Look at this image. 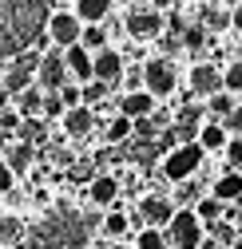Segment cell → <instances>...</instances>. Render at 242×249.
<instances>
[{
    "label": "cell",
    "mask_w": 242,
    "mask_h": 249,
    "mask_svg": "<svg viewBox=\"0 0 242 249\" xmlns=\"http://www.w3.org/2000/svg\"><path fill=\"white\" fill-rule=\"evenodd\" d=\"M202 222L195 217V210L191 206H183V210H175L171 213V222L163 226V237H167V249H199L202 245Z\"/></svg>",
    "instance_id": "cell-1"
},
{
    "label": "cell",
    "mask_w": 242,
    "mask_h": 249,
    "mask_svg": "<svg viewBox=\"0 0 242 249\" xmlns=\"http://www.w3.org/2000/svg\"><path fill=\"white\" fill-rule=\"evenodd\" d=\"M202 159H206V154H202L199 142H179V146L167 150V159H163V178L167 182H187V178L199 174Z\"/></svg>",
    "instance_id": "cell-2"
},
{
    "label": "cell",
    "mask_w": 242,
    "mask_h": 249,
    "mask_svg": "<svg viewBox=\"0 0 242 249\" xmlns=\"http://www.w3.org/2000/svg\"><path fill=\"white\" fill-rule=\"evenodd\" d=\"M175 87H179V71L171 59H147L143 64V91H151L155 99H167L175 95Z\"/></svg>",
    "instance_id": "cell-3"
},
{
    "label": "cell",
    "mask_w": 242,
    "mask_h": 249,
    "mask_svg": "<svg viewBox=\"0 0 242 249\" xmlns=\"http://www.w3.org/2000/svg\"><path fill=\"white\" fill-rule=\"evenodd\" d=\"M123 28H127L131 40H155L163 32V12H155V8H131L127 20H123Z\"/></svg>",
    "instance_id": "cell-4"
},
{
    "label": "cell",
    "mask_w": 242,
    "mask_h": 249,
    "mask_svg": "<svg viewBox=\"0 0 242 249\" xmlns=\"http://www.w3.org/2000/svg\"><path fill=\"white\" fill-rule=\"evenodd\" d=\"M123 55H119L111 44L107 48H100V52H92V79H100V83H107V87H115L119 83V75H123Z\"/></svg>",
    "instance_id": "cell-5"
},
{
    "label": "cell",
    "mask_w": 242,
    "mask_h": 249,
    "mask_svg": "<svg viewBox=\"0 0 242 249\" xmlns=\"http://www.w3.org/2000/svg\"><path fill=\"white\" fill-rule=\"evenodd\" d=\"M80 32H83V24L76 20V12H52V16H48V40H52L56 48L80 44Z\"/></svg>",
    "instance_id": "cell-6"
},
{
    "label": "cell",
    "mask_w": 242,
    "mask_h": 249,
    "mask_svg": "<svg viewBox=\"0 0 242 249\" xmlns=\"http://www.w3.org/2000/svg\"><path fill=\"white\" fill-rule=\"evenodd\" d=\"M64 83H68L64 55H60V52H48V55H40V64H36V87H40V91H60Z\"/></svg>",
    "instance_id": "cell-7"
},
{
    "label": "cell",
    "mask_w": 242,
    "mask_h": 249,
    "mask_svg": "<svg viewBox=\"0 0 242 249\" xmlns=\"http://www.w3.org/2000/svg\"><path fill=\"white\" fill-rule=\"evenodd\" d=\"M187 83H191V95L210 99L215 91H222V68H215V64H195Z\"/></svg>",
    "instance_id": "cell-8"
},
{
    "label": "cell",
    "mask_w": 242,
    "mask_h": 249,
    "mask_svg": "<svg viewBox=\"0 0 242 249\" xmlns=\"http://www.w3.org/2000/svg\"><path fill=\"white\" fill-rule=\"evenodd\" d=\"M179 206L171 202V198H163V194H147L143 202H139V217H143V226H155V230H163L167 222H171V213H175Z\"/></svg>",
    "instance_id": "cell-9"
},
{
    "label": "cell",
    "mask_w": 242,
    "mask_h": 249,
    "mask_svg": "<svg viewBox=\"0 0 242 249\" xmlns=\"http://www.w3.org/2000/svg\"><path fill=\"white\" fill-rule=\"evenodd\" d=\"M87 202L100 206V210H111L119 202V178L115 174H96L87 182Z\"/></svg>",
    "instance_id": "cell-10"
},
{
    "label": "cell",
    "mask_w": 242,
    "mask_h": 249,
    "mask_svg": "<svg viewBox=\"0 0 242 249\" xmlns=\"http://www.w3.org/2000/svg\"><path fill=\"white\" fill-rule=\"evenodd\" d=\"M159 107V99L151 95V91H123V95H119V115H127V119H147L151 111Z\"/></svg>",
    "instance_id": "cell-11"
},
{
    "label": "cell",
    "mask_w": 242,
    "mask_h": 249,
    "mask_svg": "<svg viewBox=\"0 0 242 249\" xmlns=\"http://www.w3.org/2000/svg\"><path fill=\"white\" fill-rule=\"evenodd\" d=\"M60 55H64V68H68V79L72 83H87V79H92V52H87V48L72 44V48H64Z\"/></svg>",
    "instance_id": "cell-12"
},
{
    "label": "cell",
    "mask_w": 242,
    "mask_h": 249,
    "mask_svg": "<svg viewBox=\"0 0 242 249\" xmlns=\"http://www.w3.org/2000/svg\"><path fill=\"white\" fill-rule=\"evenodd\" d=\"M60 123H64V135H72V139H83L87 131L96 127V111L92 107H68L64 115H60Z\"/></svg>",
    "instance_id": "cell-13"
},
{
    "label": "cell",
    "mask_w": 242,
    "mask_h": 249,
    "mask_svg": "<svg viewBox=\"0 0 242 249\" xmlns=\"http://www.w3.org/2000/svg\"><path fill=\"white\" fill-rule=\"evenodd\" d=\"M195 142L202 146V154H215V150H222V146L230 142V135L222 131V123L206 119V123H199V135H195Z\"/></svg>",
    "instance_id": "cell-14"
},
{
    "label": "cell",
    "mask_w": 242,
    "mask_h": 249,
    "mask_svg": "<svg viewBox=\"0 0 242 249\" xmlns=\"http://www.w3.org/2000/svg\"><path fill=\"white\" fill-rule=\"evenodd\" d=\"M210 194H215L219 202H226V206L238 202V198H242V174H238V170H222L215 182H210Z\"/></svg>",
    "instance_id": "cell-15"
},
{
    "label": "cell",
    "mask_w": 242,
    "mask_h": 249,
    "mask_svg": "<svg viewBox=\"0 0 242 249\" xmlns=\"http://www.w3.org/2000/svg\"><path fill=\"white\" fill-rule=\"evenodd\" d=\"M111 4L115 0H76V20L80 24H103L107 16H111Z\"/></svg>",
    "instance_id": "cell-16"
},
{
    "label": "cell",
    "mask_w": 242,
    "mask_h": 249,
    "mask_svg": "<svg viewBox=\"0 0 242 249\" xmlns=\"http://www.w3.org/2000/svg\"><path fill=\"white\" fill-rule=\"evenodd\" d=\"M191 210H195V217L202 222V230H206V226H215V222H222V217H226V202H219L215 194H202V198H199V202H195Z\"/></svg>",
    "instance_id": "cell-17"
},
{
    "label": "cell",
    "mask_w": 242,
    "mask_h": 249,
    "mask_svg": "<svg viewBox=\"0 0 242 249\" xmlns=\"http://www.w3.org/2000/svg\"><path fill=\"white\" fill-rule=\"evenodd\" d=\"M100 230H103V237H107V241H123V237H127V230H131V217L119 210V206H111V210L103 213V226H100Z\"/></svg>",
    "instance_id": "cell-18"
},
{
    "label": "cell",
    "mask_w": 242,
    "mask_h": 249,
    "mask_svg": "<svg viewBox=\"0 0 242 249\" xmlns=\"http://www.w3.org/2000/svg\"><path fill=\"white\" fill-rule=\"evenodd\" d=\"M4 162H8V166H12V174L20 178L28 166L36 162V150H32V142H20V139H16V142L8 146V154H4Z\"/></svg>",
    "instance_id": "cell-19"
},
{
    "label": "cell",
    "mask_w": 242,
    "mask_h": 249,
    "mask_svg": "<svg viewBox=\"0 0 242 249\" xmlns=\"http://www.w3.org/2000/svg\"><path fill=\"white\" fill-rule=\"evenodd\" d=\"M40 103H44V91L32 83V87H24L20 95H16V111L20 119H40Z\"/></svg>",
    "instance_id": "cell-20"
},
{
    "label": "cell",
    "mask_w": 242,
    "mask_h": 249,
    "mask_svg": "<svg viewBox=\"0 0 242 249\" xmlns=\"http://www.w3.org/2000/svg\"><path fill=\"white\" fill-rule=\"evenodd\" d=\"M234 107H238V99L230 95V91H215V95L206 99V107H202V111H206V119H215V123H222V119H226V115H230Z\"/></svg>",
    "instance_id": "cell-21"
},
{
    "label": "cell",
    "mask_w": 242,
    "mask_h": 249,
    "mask_svg": "<svg viewBox=\"0 0 242 249\" xmlns=\"http://www.w3.org/2000/svg\"><path fill=\"white\" fill-rule=\"evenodd\" d=\"M206 44H210V32L202 24H187L183 36H179V48H183V52H202Z\"/></svg>",
    "instance_id": "cell-22"
},
{
    "label": "cell",
    "mask_w": 242,
    "mask_h": 249,
    "mask_svg": "<svg viewBox=\"0 0 242 249\" xmlns=\"http://www.w3.org/2000/svg\"><path fill=\"white\" fill-rule=\"evenodd\" d=\"M222 91H230L234 99H242V59H230L222 68Z\"/></svg>",
    "instance_id": "cell-23"
},
{
    "label": "cell",
    "mask_w": 242,
    "mask_h": 249,
    "mask_svg": "<svg viewBox=\"0 0 242 249\" xmlns=\"http://www.w3.org/2000/svg\"><path fill=\"white\" fill-rule=\"evenodd\" d=\"M103 139H107L111 146H115V142H127V139H131V119H127V115H115L107 127H103Z\"/></svg>",
    "instance_id": "cell-24"
},
{
    "label": "cell",
    "mask_w": 242,
    "mask_h": 249,
    "mask_svg": "<svg viewBox=\"0 0 242 249\" xmlns=\"http://www.w3.org/2000/svg\"><path fill=\"white\" fill-rule=\"evenodd\" d=\"M80 48H87V52L107 48V32H103V24H83V32H80Z\"/></svg>",
    "instance_id": "cell-25"
},
{
    "label": "cell",
    "mask_w": 242,
    "mask_h": 249,
    "mask_svg": "<svg viewBox=\"0 0 242 249\" xmlns=\"http://www.w3.org/2000/svg\"><path fill=\"white\" fill-rule=\"evenodd\" d=\"M131 245H135V249H167V237H163V230H155V226H143Z\"/></svg>",
    "instance_id": "cell-26"
},
{
    "label": "cell",
    "mask_w": 242,
    "mask_h": 249,
    "mask_svg": "<svg viewBox=\"0 0 242 249\" xmlns=\"http://www.w3.org/2000/svg\"><path fill=\"white\" fill-rule=\"evenodd\" d=\"M107 83H100V79H87V83H80V99H83V107H96L100 99H107Z\"/></svg>",
    "instance_id": "cell-27"
},
{
    "label": "cell",
    "mask_w": 242,
    "mask_h": 249,
    "mask_svg": "<svg viewBox=\"0 0 242 249\" xmlns=\"http://www.w3.org/2000/svg\"><path fill=\"white\" fill-rule=\"evenodd\" d=\"M222 154H226V166L242 174V135H230V142L222 146Z\"/></svg>",
    "instance_id": "cell-28"
},
{
    "label": "cell",
    "mask_w": 242,
    "mask_h": 249,
    "mask_svg": "<svg viewBox=\"0 0 242 249\" xmlns=\"http://www.w3.org/2000/svg\"><path fill=\"white\" fill-rule=\"evenodd\" d=\"M64 111H68V107L60 103V95H56V91H44V103H40V119H60Z\"/></svg>",
    "instance_id": "cell-29"
},
{
    "label": "cell",
    "mask_w": 242,
    "mask_h": 249,
    "mask_svg": "<svg viewBox=\"0 0 242 249\" xmlns=\"http://www.w3.org/2000/svg\"><path fill=\"white\" fill-rule=\"evenodd\" d=\"M202 28H206V32H226V28H230V12H222V8H215V12H206Z\"/></svg>",
    "instance_id": "cell-30"
},
{
    "label": "cell",
    "mask_w": 242,
    "mask_h": 249,
    "mask_svg": "<svg viewBox=\"0 0 242 249\" xmlns=\"http://www.w3.org/2000/svg\"><path fill=\"white\" fill-rule=\"evenodd\" d=\"M16 131H20V142H36L40 131H44V123H40V119H20Z\"/></svg>",
    "instance_id": "cell-31"
},
{
    "label": "cell",
    "mask_w": 242,
    "mask_h": 249,
    "mask_svg": "<svg viewBox=\"0 0 242 249\" xmlns=\"http://www.w3.org/2000/svg\"><path fill=\"white\" fill-rule=\"evenodd\" d=\"M56 95H60V103H64V107H80V103H83V99H80V83H72V79L60 87Z\"/></svg>",
    "instance_id": "cell-32"
},
{
    "label": "cell",
    "mask_w": 242,
    "mask_h": 249,
    "mask_svg": "<svg viewBox=\"0 0 242 249\" xmlns=\"http://www.w3.org/2000/svg\"><path fill=\"white\" fill-rule=\"evenodd\" d=\"M222 131H226V135H242V103L222 119Z\"/></svg>",
    "instance_id": "cell-33"
},
{
    "label": "cell",
    "mask_w": 242,
    "mask_h": 249,
    "mask_svg": "<svg viewBox=\"0 0 242 249\" xmlns=\"http://www.w3.org/2000/svg\"><path fill=\"white\" fill-rule=\"evenodd\" d=\"M16 186V174H12V166L4 162V154H0V194H8Z\"/></svg>",
    "instance_id": "cell-34"
},
{
    "label": "cell",
    "mask_w": 242,
    "mask_h": 249,
    "mask_svg": "<svg viewBox=\"0 0 242 249\" xmlns=\"http://www.w3.org/2000/svg\"><path fill=\"white\" fill-rule=\"evenodd\" d=\"M175 186H179V194H175L179 202H199V190H195L191 178H187V182H175Z\"/></svg>",
    "instance_id": "cell-35"
},
{
    "label": "cell",
    "mask_w": 242,
    "mask_h": 249,
    "mask_svg": "<svg viewBox=\"0 0 242 249\" xmlns=\"http://www.w3.org/2000/svg\"><path fill=\"white\" fill-rule=\"evenodd\" d=\"M226 217H234V230H242V198L226 206Z\"/></svg>",
    "instance_id": "cell-36"
},
{
    "label": "cell",
    "mask_w": 242,
    "mask_h": 249,
    "mask_svg": "<svg viewBox=\"0 0 242 249\" xmlns=\"http://www.w3.org/2000/svg\"><path fill=\"white\" fill-rule=\"evenodd\" d=\"M175 0H147V8H155V12H171Z\"/></svg>",
    "instance_id": "cell-37"
},
{
    "label": "cell",
    "mask_w": 242,
    "mask_h": 249,
    "mask_svg": "<svg viewBox=\"0 0 242 249\" xmlns=\"http://www.w3.org/2000/svg\"><path fill=\"white\" fill-rule=\"evenodd\" d=\"M230 28H238V32H242V4L230 8Z\"/></svg>",
    "instance_id": "cell-38"
},
{
    "label": "cell",
    "mask_w": 242,
    "mask_h": 249,
    "mask_svg": "<svg viewBox=\"0 0 242 249\" xmlns=\"http://www.w3.org/2000/svg\"><path fill=\"white\" fill-rule=\"evenodd\" d=\"M107 249H135V245H127V241H111Z\"/></svg>",
    "instance_id": "cell-39"
},
{
    "label": "cell",
    "mask_w": 242,
    "mask_h": 249,
    "mask_svg": "<svg viewBox=\"0 0 242 249\" xmlns=\"http://www.w3.org/2000/svg\"><path fill=\"white\" fill-rule=\"evenodd\" d=\"M222 4H226V8H234V4H242V0H222Z\"/></svg>",
    "instance_id": "cell-40"
},
{
    "label": "cell",
    "mask_w": 242,
    "mask_h": 249,
    "mask_svg": "<svg viewBox=\"0 0 242 249\" xmlns=\"http://www.w3.org/2000/svg\"><path fill=\"white\" fill-rule=\"evenodd\" d=\"M0 91H4V71H0Z\"/></svg>",
    "instance_id": "cell-41"
},
{
    "label": "cell",
    "mask_w": 242,
    "mask_h": 249,
    "mask_svg": "<svg viewBox=\"0 0 242 249\" xmlns=\"http://www.w3.org/2000/svg\"><path fill=\"white\" fill-rule=\"evenodd\" d=\"M238 103H242V99H238Z\"/></svg>",
    "instance_id": "cell-42"
}]
</instances>
